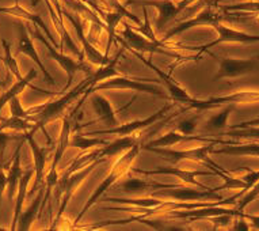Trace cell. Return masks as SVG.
Segmentation results:
<instances>
[{"mask_svg":"<svg viewBox=\"0 0 259 231\" xmlns=\"http://www.w3.org/2000/svg\"><path fill=\"white\" fill-rule=\"evenodd\" d=\"M242 215L244 216V219H247V220H250V222L252 223V226H254L255 228H259V216L258 215L244 214V212H243Z\"/></svg>","mask_w":259,"mask_h":231,"instance_id":"cell-45","label":"cell"},{"mask_svg":"<svg viewBox=\"0 0 259 231\" xmlns=\"http://www.w3.org/2000/svg\"><path fill=\"white\" fill-rule=\"evenodd\" d=\"M109 141L106 139H99V137H93L91 135H83V133H76L69 137V147L79 148L81 151H87L90 148H94L97 146H105Z\"/></svg>","mask_w":259,"mask_h":231,"instance_id":"cell-32","label":"cell"},{"mask_svg":"<svg viewBox=\"0 0 259 231\" xmlns=\"http://www.w3.org/2000/svg\"><path fill=\"white\" fill-rule=\"evenodd\" d=\"M181 184H163V182H157L152 180H144V178H129V180L123 181L122 184L119 185V188L123 193H147V192H155L157 189H166V188H175L179 186Z\"/></svg>","mask_w":259,"mask_h":231,"instance_id":"cell-22","label":"cell"},{"mask_svg":"<svg viewBox=\"0 0 259 231\" xmlns=\"http://www.w3.org/2000/svg\"><path fill=\"white\" fill-rule=\"evenodd\" d=\"M90 101H91L94 110L98 115V120L106 125L107 128H114V127L119 125L114 107L105 95L99 94L97 91H93V93H90Z\"/></svg>","mask_w":259,"mask_h":231,"instance_id":"cell-19","label":"cell"},{"mask_svg":"<svg viewBox=\"0 0 259 231\" xmlns=\"http://www.w3.org/2000/svg\"><path fill=\"white\" fill-rule=\"evenodd\" d=\"M34 176V169L33 170L23 171L21 177L19 185H18L17 195H15V207H14V216H13V226L11 230H17V223L19 215L23 211V204H25L26 196H27V186L30 184V180Z\"/></svg>","mask_w":259,"mask_h":231,"instance_id":"cell-25","label":"cell"},{"mask_svg":"<svg viewBox=\"0 0 259 231\" xmlns=\"http://www.w3.org/2000/svg\"><path fill=\"white\" fill-rule=\"evenodd\" d=\"M225 148H213V154L219 155H232V157H259V143H248V144H239V143H231L227 144Z\"/></svg>","mask_w":259,"mask_h":231,"instance_id":"cell-30","label":"cell"},{"mask_svg":"<svg viewBox=\"0 0 259 231\" xmlns=\"http://www.w3.org/2000/svg\"><path fill=\"white\" fill-rule=\"evenodd\" d=\"M259 197V181L256 184L252 185V188L248 189L246 193H243L242 196L239 197V203L235 211H236V216H242L243 211L247 206H250L251 203L254 200H256Z\"/></svg>","mask_w":259,"mask_h":231,"instance_id":"cell-35","label":"cell"},{"mask_svg":"<svg viewBox=\"0 0 259 231\" xmlns=\"http://www.w3.org/2000/svg\"><path fill=\"white\" fill-rule=\"evenodd\" d=\"M248 102H259V91L256 90H248V91H238L234 94L221 95V97H210L206 99H198L193 98L187 102L186 109H196L197 111L209 110V109H214L217 106H223V105H228V103H248Z\"/></svg>","mask_w":259,"mask_h":231,"instance_id":"cell-12","label":"cell"},{"mask_svg":"<svg viewBox=\"0 0 259 231\" xmlns=\"http://www.w3.org/2000/svg\"><path fill=\"white\" fill-rule=\"evenodd\" d=\"M107 158H99L97 161H94L93 163H90L89 166L83 167L80 170L73 171V173H65L64 171V174L61 177H59V181H57V184H56L55 189H56V199L60 203V208L57 211V214H56V219L55 223H53V226L51 228H55L56 224L60 222V219L65 212V208L69 204V200L72 199V196L75 195L79 186H80L87 177L95 170V167H98L101 163L106 162Z\"/></svg>","mask_w":259,"mask_h":231,"instance_id":"cell-3","label":"cell"},{"mask_svg":"<svg viewBox=\"0 0 259 231\" xmlns=\"http://www.w3.org/2000/svg\"><path fill=\"white\" fill-rule=\"evenodd\" d=\"M44 192H45V186L42 185V188L39 189L38 195L35 196V199L30 204L29 208L26 211H22L21 215H19L17 223V230L26 231L31 228V224L34 223L37 216H39V214H41V204H42Z\"/></svg>","mask_w":259,"mask_h":231,"instance_id":"cell-24","label":"cell"},{"mask_svg":"<svg viewBox=\"0 0 259 231\" xmlns=\"http://www.w3.org/2000/svg\"><path fill=\"white\" fill-rule=\"evenodd\" d=\"M135 173L141 174V176H159V174H164V176H174L177 178L185 182V184L193 185L197 188L208 190L209 186H205L204 184H201L197 181V177L201 176H217L216 171H208V170H186L182 167H178V165H171L168 167H156L153 170H141V169H132Z\"/></svg>","mask_w":259,"mask_h":231,"instance_id":"cell-14","label":"cell"},{"mask_svg":"<svg viewBox=\"0 0 259 231\" xmlns=\"http://www.w3.org/2000/svg\"><path fill=\"white\" fill-rule=\"evenodd\" d=\"M152 196L155 197H164V199H174L178 201H196V200H221V196H219L214 190L208 189H193L179 185L175 188H166L157 189L152 192Z\"/></svg>","mask_w":259,"mask_h":231,"instance_id":"cell-17","label":"cell"},{"mask_svg":"<svg viewBox=\"0 0 259 231\" xmlns=\"http://www.w3.org/2000/svg\"><path fill=\"white\" fill-rule=\"evenodd\" d=\"M213 29L216 30L217 33V38L214 41L209 44H205V45H201V47H185L183 45L182 49H194V51H198L197 56L201 57L202 53H208L209 56H214V53L209 52V48L216 47L217 44H223V43H238V44H254L259 43V35L255 34H248V33H244V31L236 30L234 27L231 26L224 25L223 22H217L213 25Z\"/></svg>","mask_w":259,"mask_h":231,"instance_id":"cell-10","label":"cell"},{"mask_svg":"<svg viewBox=\"0 0 259 231\" xmlns=\"http://www.w3.org/2000/svg\"><path fill=\"white\" fill-rule=\"evenodd\" d=\"M238 220L235 222V226L232 227L234 230H250V224H247V222L244 220V216H236Z\"/></svg>","mask_w":259,"mask_h":231,"instance_id":"cell-43","label":"cell"},{"mask_svg":"<svg viewBox=\"0 0 259 231\" xmlns=\"http://www.w3.org/2000/svg\"><path fill=\"white\" fill-rule=\"evenodd\" d=\"M34 132H26L25 133V140L27 141L31 154H33V161H34V176L35 181L33 185V190L38 188L39 185H44L42 182L45 181V171H47V162H48V155L51 152L52 148H47V147L39 146L37 140L33 137Z\"/></svg>","mask_w":259,"mask_h":231,"instance_id":"cell-18","label":"cell"},{"mask_svg":"<svg viewBox=\"0 0 259 231\" xmlns=\"http://www.w3.org/2000/svg\"><path fill=\"white\" fill-rule=\"evenodd\" d=\"M198 140L205 141V143H217V144H223V140L220 139H208V137H200V136H191V135H183V133L178 132V131H170V132L161 135L160 137H157L155 140L148 141L147 144L141 146V150H144L147 147H171L175 144H179L182 141H191Z\"/></svg>","mask_w":259,"mask_h":231,"instance_id":"cell-21","label":"cell"},{"mask_svg":"<svg viewBox=\"0 0 259 231\" xmlns=\"http://www.w3.org/2000/svg\"><path fill=\"white\" fill-rule=\"evenodd\" d=\"M251 125H259V115L258 117H255L252 120H247V121H243L240 124L238 125H232L230 128H243V127H251Z\"/></svg>","mask_w":259,"mask_h":231,"instance_id":"cell-44","label":"cell"},{"mask_svg":"<svg viewBox=\"0 0 259 231\" xmlns=\"http://www.w3.org/2000/svg\"><path fill=\"white\" fill-rule=\"evenodd\" d=\"M151 79H139V78H127L122 76L121 73L117 75L114 78H110L107 81H103L101 83H98L97 86H94L93 89H87L84 91V97L80 99V102L76 106V109L73 110V113H76V110L80 107V105L83 103L84 98L87 97V94L93 93V91H99V90H133L137 91V93H144V94L149 95H156V97H160V98H167L166 94H164V90L157 87V86H153L149 83Z\"/></svg>","mask_w":259,"mask_h":231,"instance_id":"cell-6","label":"cell"},{"mask_svg":"<svg viewBox=\"0 0 259 231\" xmlns=\"http://www.w3.org/2000/svg\"><path fill=\"white\" fill-rule=\"evenodd\" d=\"M225 11H246V13H255L259 18V0L258 2H248V3H240V5L224 6Z\"/></svg>","mask_w":259,"mask_h":231,"instance_id":"cell-40","label":"cell"},{"mask_svg":"<svg viewBox=\"0 0 259 231\" xmlns=\"http://www.w3.org/2000/svg\"><path fill=\"white\" fill-rule=\"evenodd\" d=\"M235 215L232 214H220L216 215V216H212L210 219V222L213 223V230H216V228H220V227H227L230 226L232 220H234Z\"/></svg>","mask_w":259,"mask_h":231,"instance_id":"cell-41","label":"cell"},{"mask_svg":"<svg viewBox=\"0 0 259 231\" xmlns=\"http://www.w3.org/2000/svg\"><path fill=\"white\" fill-rule=\"evenodd\" d=\"M29 31H30V34L34 35V38H37L39 43H42L44 45L47 47L48 52H49V55L52 56V59H55V60L59 63L60 67H61V68L65 71V73H67L68 81H67V85L64 86L63 91L68 90L69 87H71V85H72V81H73V76L76 75L77 71L84 72L87 76H91V75L94 73V71L91 69V67H90V65L85 63L84 59H72L71 56L64 55L61 51H57V49L53 47V44H52L49 40L44 38V34L38 30V26L35 27L34 30L29 29Z\"/></svg>","mask_w":259,"mask_h":231,"instance_id":"cell-7","label":"cell"},{"mask_svg":"<svg viewBox=\"0 0 259 231\" xmlns=\"http://www.w3.org/2000/svg\"><path fill=\"white\" fill-rule=\"evenodd\" d=\"M235 106L234 103H228L225 105L224 109L217 113V114H213L205 124L204 129L206 132H217V131H223V129L227 127V123H228V119H230V114L234 111Z\"/></svg>","mask_w":259,"mask_h":231,"instance_id":"cell-31","label":"cell"},{"mask_svg":"<svg viewBox=\"0 0 259 231\" xmlns=\"http://www.w3.org/2000/svg\"><path fill=\"white\" fill-rule=\"evenodd\" d=\"M219 61V69L214 75V81L232 79L259 71V56L251 59H234V57H219L213 56Z\"/></svg>","mask_w":259,"mask_h":231,"instance_id":"cell-11","label":"cell"},{"mask_svg":"<svg viewBox=\"0 0 259 231\" xmlns=\"http://www.w3.org/2000/svg\"><path fill=\"white\" fill-rule=\"evenodd\" d=\"M216 143H208L206 146L194 147L189 150H171L170 147H147L144 150L151 151L153 154L159 155L161 159H164L170 165H179L181 162H204L209 166H212L213 161L209 158V154L212 152L213 146Z\"/></svg>","mask_w":259,"mask_h":231,"instance_id":"cell-8","label":"cell"},{"mask_svg":"<svg viewBox=\"0 0 259 231\" xmlns=\"http://www.w3.org/2000/svg\"><path fill=\"white\" fill-rule=\"evenodd\" d=\"M139 141V137L127 135V136H119L113 141H109L107 144L101 147L99 157L101 158H111V157H118L125 154L127 150H131Z\"/></svg>","mask_w":259,"mask_h":231,"instance_id":"cell-23","label":"cell"},{"mask_svg":"<svg viewBox=\"0 0 259 231\" xmlns=\"http://www.w3.org/2000/svg\"><path fill=\"white\" fill-rule=\"evenodd\" d=\"M17 26V49L19 53H23L25 56H27L30 60L34 61V64L38 67V69H41L44 73V78H45V81L49 83V85H56L55 79L52 76L51 73L48 72L47 67L44 65L42 60L39 59L38 52L35 51L34 44H33V40H31V34H30L29 27L25 25V23H22V22H17L15 23Z\"/></svg>","mask_w":259,"mask_h":231,"instance_id":"cell-16","label":"cell"},{"mask_svg":"<svg viewBox=\"0 0 259 231\" xmlns=\"http://www.w3.org/2000/svg\"><path fill=\"white\" fill-rule=\"evenodd\" d=\"M197 0H181V2H174V0H125L123 6H141V7H153L157 10L156 29L161 30L164 26L171 22L174 18H177L179 14L185 11L187 7L194 5Z\"/></svg>","mask_w":259,"mask_h":231,"instance_id":"cell-9","label":"cell"},{"mask_svg":"<svg viewBox=\"0 0 259 231\" xmlns=\"http://www.w3.org/2000/svg\"><path fill=\"white\" fill-rule=\"evenodd\" d=\"M140 151H141V144H139V141H137L136 144H135L131 150H127L125 154L119 155V158L117 159V162H115L114 165H113V167H111L110 173H109V174L106 176V178H103L102 182L97 186V189H95L93 195L90 196V199L87 200L84 207L81 208L79 215L75 218V224L80 222L81 218L85 215V212L90 211L91 207H94L97 203H98V200L103 196V195H105V193H106L107 189L111 188L117 181H119V178H122L127 171L132 169L133 162L136 161V158L139 157V154H140Z\"/></svg>","mask_w":259,"mask_h":231,"instance_id":"cell-2","label":"cell"},{"mask_svg":"<svg viewBox=\"0 0 259 231\" xmlns=\"http://www.w3.org/2000/svg\"><path fill=\"white\" fill-rule=\"evenodd\" d=\"M37 3H38V0H30V5L33 7H37Z\"/></svg>","mask_w":259,"mask_h":231,"instance_id":"cell-46","label":"cell"},{"mask_svg":"<svg viewBox=\"0 0 259 231\" xmlns=\"http://www.w3.org/2000/svg\"><path fill=\"white\" fill-rule=\"evenodd\" d=\"M21 147L22 144H19L17 150H15L13 161L10 162L9 173H7V190H9L10 199H13L17 195L18 185H19L21 177L23 174L21 165Z\"/></svg>","mask_w":259,"mask_h":231,"instance_id":"cell-27","label":"cell"},{"mask_svg":"<svg viewBox=\"0 0 259 231\" xmlns=\"http://www.w3.org/2000/svg\"><path fill=\"white\" fill-rule=\"evenodd\" d=\"M5 167V165L0 166V203H2V197L7 190V173Z\"/></svg>","mask_w":259,"mask_h":231,"instance_id":"cell-42","label":"cell"},{"mask_svg":"<svg viewBox=\"0 0 259 231\" xmlns=\"http://www.w3.org/2000/svg\"><path fill=\"white\" fill-rule=\"evenodd\" d=\"M0 14H6V15H11V17H17V18H21V19H25L27 22H31L34 26H38L44 30L45 35L48 37V40L51 41L55 47L59 48V45L56 44L55 41V37L52 35L51 30L48 29L47 23L44 22V19L41 18V15L38 14H34L29 11V10L23 9L21 5H19V0H15V3L14 6H10V7H0ZM60 49V48H59Z\"/></svg>","mask_w":259,"mask_h":231,"instance_id":"cell-20","label":"cell"},{"mask_svg":"<svg viewBox=\"0 0 259 231\" xmlns=\"http://www.w3.org/2000/svg\"><path fill=\"white\" fill-rule=\"evenodd\" d=\"M123 29L121 30V35H122V40L129 45V47L135 49L137 52H145V53H159V55L170 56V57H174L177 59V64L182 63V61L187 60H198L200 57L197 55L194 56H183L181 53L175 51H171V48L174 47V44H167L166 41H151L149 38H147L145 35H143L141 33L133 29L132 26H129L127 22H122ZM175 64V65H177Z\"/></svg>","mask_w":259,"mask_h":231,"instance_id":"cell-4","label":"cell"},{"mask_svg":"<svg viewBox=\"0 0 259 231\" xmlns=\"http://www.w3.org/2000/svg\"><path fill=\"white\" fill-rule=\"evenodd\" d=\"M61 13L63 15H65V18L71 22V25L73 26V29L76 31L77 40L80 41L81 48H83V56L84 59L90 63H93L95 65H103L110 61V57L107 53H101V52L94 47L93 44L90 43L87 37H85L84 33V22L81 19L80 14L77 13H69L67 10L61 9Z\"/></svg>","mask_w":259,"mask_h":231,"instance_id":"cell-13","label":"cell"},{"mask_svg":"<svg viewBox=\"0 0 259 231\" xmlns=\"http://www.w3.org/2000/svg\"><path fill=\"white\" fill-rule=\"evenodd\" d=\"M217 3H219V0H208L206 5L204 6V9L201 10L200 13H197L196 17L186 19V21L174 26L170 31H167L161 41H167L175 35L182 34V33L190 30L196 26H213L217 22L225 21H246L244 18L234 17L235 14H228V11H225L223 7H219Z\"/></svg>","mask_w":259,"mask_h":231,"instance_id":"cell-5","label":"cell"},{"mask_svg":"<svg viewBox=\"0 0 259 231\" xmlns=\"http://www.w3.org/2000/svg\"><path fill=\"white\" fill-rule=\"evenodd\" d=\"M2 44H3V49H5V57H3V63H5L6 68L9 71V73H11L13 76H15L17 79H22L21 71H19V67L17 64V60L14 59V56L11 55V48H10L9 43L6 40H2Z\"/></svg>","mask_w":259,"mask_h":231,"instance_id":"cell-36","label":"cell"},{"mask_svg":"<svg viewBox=\"0 0 259 231\" xmlns=\"http://www.w3.org/2000/svg\"><path fill=\"white\" fill-rule=\"evenodd\" d=\"M25 139V135L22 136H17V135H9L6 133L5 131H0V166L5 165V154H6V148H7V144L10 141L13 140H23Z\"/></svg>","mask_w":259,"mask_h":231,"instance_id":"cell-38","label":"cell"},{"mask_svg":"<svg viewBox=\"0 0 259 231\" xmlns=\"http://www.w3.org/2000/svg\"><path fill=\"white\" fill-rule=\"evenodd\" d=\"M200 120V115H194L190 119H185V120L179 121L177 125V131L183 135H193L197 128V123Z\"/></svg>","mask_w":259,"mask_h":231,"instance_id":"cell-39","label":"cell"},{"mask_svg":"<svg viewBox=\"0 0 259 231\" xmlns=\"http://www.w3.org/2000/svg\"><path fill=\"white\" fill-rule=\"evenodd\" d=\"M174 107V102L168 103V105H164V106L159 109L156 113H153L152 115L149 117H145L143 120H135L131 121V123H126V124L117 125L114 128H107V129H99V131H93V132L85 133V135H119V136H127V135H133L136 133L137 131H141V129L147 128V127H151L155 123L163 119L166 115L167 111H170L171 109Z\"/></svg>","mask_w":259,"mask_h":231,"instance_id":"cell-15","label":"cell"},{"mask_svg":"<svg viewBox=\"0 0 259 231\" xmlns=\"http://www.w3.org/2000/svg\"><path fill=\"white\" fill-rule=\"evenodd\" d=\"M91 76H93V75H91ZM91 76L85 78L80 85H77L75 89H72L69 93L63 95L61 98L27 109L30 113V121L34 123L35 131H37V129L44 131V135L47 136L48 140L51 141V137L48 135L45 127H47L51 121L56 120L57 117H60V115L63 114V111L72 103V101H75L79 95L83 94L87 89L91 87Z\"/></svg>","mask_w":259,"mask_h":231,"instance_id":"cell-1","label":"cell"},{"mask_svg":"<svg viewBox=\"0 0 259 231\" xmlns=\"http://www.w3.org/2000/svg\"><path fill=\"white\" fill-rule=\"evenodd\" d=\"M10 107V115H14V117H19V119H27L30 120V113L29 110H26L22 107V103L19 101V95L14 97L11 101L9 102Z\"/></svg>","mask_w":259,"mask_h":231,"instance_id":"cell-37","label":"cell"},{"mask_svg":"<svg viewBox=\"0 0 259 231\" xmlns=\"http://www.w3.org/2000/svg\"><path fill=\"white\" fill-rule=\"evenodd\" d=\"M99 152H101V148L91 151L89 154H80L68 167H67L65 173H73V171H77L80 170V169H83V167L89 166L90 163H93L94 161H97V159L101 158V157H99Z\"/></svg>","mask_w":259,"mask_h":231,"instance_id":"cell-34","label":"cell"},{"mask_svg":"<svg viewBox=\"0 0 259 231\" xmlns=\"http://www.w3.org/2000/svg\"><path fill=\"white\" fill-rule=\"evenodd\" d=\"M123 53V48H121L113 59H110L109 63L103 65H99V69H97L95 72L93 73V76H91V87L90 89H93L94 86H97L98 83L103 81H107V79H110V78H114L117 75H119V72L117 71V64H118L119 57L122 56Z\"/></svg>","mask_w":259,"mask_h":231,"instance_id":"cell-28","label":"cell"},{"mask_svg":"<svg viewBox=\"0 0 259 231\" xmlns=\"http://www.w3.org/2000/svg\"><path fill=\"white\" fill-rule=\"evenodd\" d=\"M223 135L232 139H255L259 140V125L243 127V128H230Z\"/></svg>","mask_w":259,"mask_h":231,"instance_id":"cell-33","label":"cell"},{"mask_svg":"<svg viewBox=\"0 0 259 231\" xmlns=\"http://www.w3.org/2000/svg\"><path fill=\"white\" fill-rule=\"evenodd\" d=\"M35 78H37V69L31 68L29 72L26 73L25 76L22 78V79H17V81L14 82L13 85L10 86L9 89L3 93V95L0 97V111H2V109H3L14 97H17V95H19L21 93H23L26 87L31 85V82H33V79H35Z\"/></svg>","mask_w":259,"mask_h":231,"instance_id":"cell-26","label":"cell"},{"mask_svg":"<svg viewBox=\"0 0 259 231\" xmlns=\"http://www.w3.org/2000/svg\"><path fill=\"white\" fill-rule=\"evenodd\" d=\"M69 137H71V119L69 117H63V124H61V129H60L59 140H57V144H56L55 159H53L51 166L53 169H57L63 155L65 154V150L69 147Z\"/></svg>","mask_w":259,"mask_h":231,"instance_id":"cell-29","label":"cell"}]
</instances>
